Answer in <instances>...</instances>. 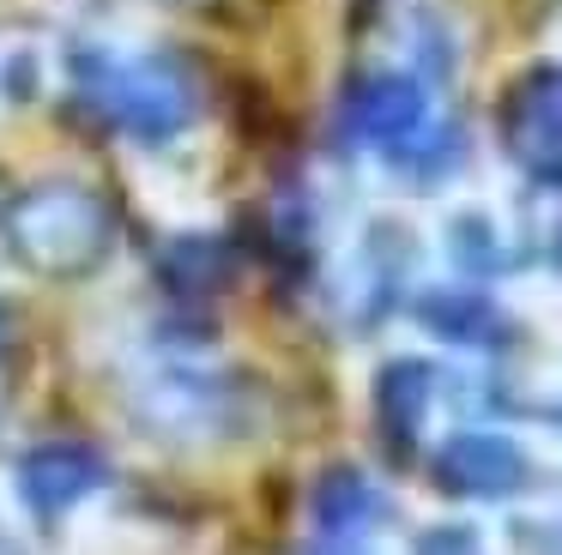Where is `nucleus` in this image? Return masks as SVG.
Segmentation results:
<instances>
[{"instance_id": "13", "label": "nucleus", "mask_w": 562, "mask_h": 555, "mask_svg": "<svg viewBox=\"0 0 562 555\" xmlns=\"http://www.w3.org/2000/svg\"><path fill=\"white\" fill-rule=\"evenodd\" d=\"M412 555H484V537L472 525H429Z\"/></svg>"}, {"instance_id": "10", "label": "nucleus", "mask_w": 562, "mask_h": 555, "mask_svg": "<svg viewBox=\"0 0 562 555\" xmlns=\"http://www.w3.org/2000/svg\"><path fill=\"white\" fill-rule=\"evenodd\" d=\"M375 519H381V489L363 477V471L339 465V471H327V477L315 483V525L327 531L333 543L363 537Z\"/></svg>"}, {"instance_id": "11", "label": "nucleus", "mask_w": 562, "mask_h": 555, "mask_svg": "<svg viewBox=\"0 0 562 555\" xmlns=\"http://www.w3.org/2000/svg\"><path fill=\"white\" fill-rule=\"evenodd\" d=\"M164 278H170L176 290H188V296H206V290L224 278V253L212 248L206 236L176 241V248H170V260H164Z\"/></svg>"}, {"instance_id": "5", "label": "nucleus", "mask_w": 562, "mask_h": 555, "mask_svg": "<svg viewBox=\"0 0 562 555\" xmlns=\"http://www.w3.org/2000/svg\"><path fill=\"white\" fill-rule=\"evenodd\" d=\"M103 477H110V465H103V453L86 441H43L19 458V495H25V507L43 519L74 513L91 489H103Z\"/></svg>"}, {"instance_id": "1", "label": "nucleus", "mask_w": 562, "mask_h": 555, "mask_svg": "<svg viewBox=\"0 0 562 555\" xmlns=\"http://www.w3.org/2000/svg\"><path fill=\"white\" fill-rule=\"evenodd\" d=\"M0 236L43 278H86L115 248V212L86 181H31L0 205Z\"/></svg>"}, {"instance_id": "12", "label": "nucleus", "mask_w": 562, "mask_h": 555, "mask_svg": "<svg viewBox=\"0 0 562 555\" xmlns=\"http://www.w3.org/2000/svg\"><path fill=\"white\" fill-rule=\"evenodd\" d=\"M448 241H453V260H460L465 272H502V265H508V253L496 248V229H490V217H477V212L453 217Z\"/></svg>"}, {"instance_id": "4", "label": "nucleus", "mask_w": 562, "mask_h": 555, "mask_svg": "<svg viewBox=\"0 0 562 555\" xmlns=\"http://www.w3.org/2000/svg\"><path fill=\"white\" fill-rule=\"evenodd\" d=\"M502 133H508V151L532 175L562 181V67H538L514 84Z\"/></svg>"}, {"instance_id": "9", "label": "nucleus", "mask_w": 562, "mask_h": 555, "mask_svg": "<svg viewBox=\"0 0 562 555\" xmlns=\"http://www.w3.org/2000/svg\"><path fill=\"white\" fill-rule=\"evenodd\" d=\"M417 320H424V332L448 338V344H472V350L508 338V320H502V308L484 290H424L417 296Z\"/></svg>"}, {"instance_id": "3", "label": "nucleus", "mask_w": 562, "mask_h": 555, "mask_svg": "<svg viewBox=\"0 0 562 555\" xmlns=\"http://www.w3.org/2000/svg\"><path fill=\"white\" fill-rule=\"evenodd\" d=\"M436 483L448 495H465V501H502V495L526 489V453L496 429H460L436 446Z\"/></svg>"}, {"instance_id": "2", "label": "nucleus", "mask_w": 562, "mask_h": 555, "mask_svg": "<svg viewBox=\"0 0 562 555\" xmlns=\"http://www.w3.org/2000/svg\"><path fill=\"white\" fill-rule=\"evenodd\" d=\"M79 79H91L98 109L139 145H164L194 121V84L170 55H146V60L91 55V72L79 67Z\"/></svg>"}, {"instance_id": "14", "label": "nucleus", "mask_w": 562, "mask_h": 555, "mask_svg": "<svg viewBox=\"0 0 562 555\" xmlns=\"http://www.w3.org/2000/svg\"><path fill=\"white\" fill-rule=\"evenodd\" d=\"M333 555H363V550H351V543H339V550H333Z\"/></svg>"}, {"instance_id": "8", "label": "nucleus", "mask_w": 562, "mask_h": 555, "mask_svg": "<svg viewBox=\"0 0 562 555\" xmlns=\"http://www.w3.org/2000/svg\"><path fill=\"white\" fill-rule=\"evenodd\" d=\"M429 398H436V369L417 362V356H400L375 374V422L400 453H412L417 434H424Z\"/></svg>"}, {"instance_id": "6", "label": "nucleus", "mask_w": 562, "mask_h": 555, "mask_svg": "<svg viewBox=\"0 0 562 555\" xmlns=\"http://www.w3.org/2000/svg\"><path fill=\"white\" fill-rule=\"evenodd\" d=\"M139 417L151 429L176 434V441H188V434H231L236 429V386L212 381V374H164V381L146 386Z\"/></svg>"}, {"instance_id": "7", "label": "nucleus", "mask_w": 562, "mask_h": 555, "mask_svg": "<svg viewBox=\"0 0 562 555\" xmlns=\"http://www.w3.org/2000/svg\"><path fill=\"white\" fill-rule=\"evenodd\" d=\"M424 84L405 79V72H375V79H363L351 91V103H345V121H351V133L363 145H381V151H400V145H412L417 133H424Z\"/></svg>"}]
</instances>
